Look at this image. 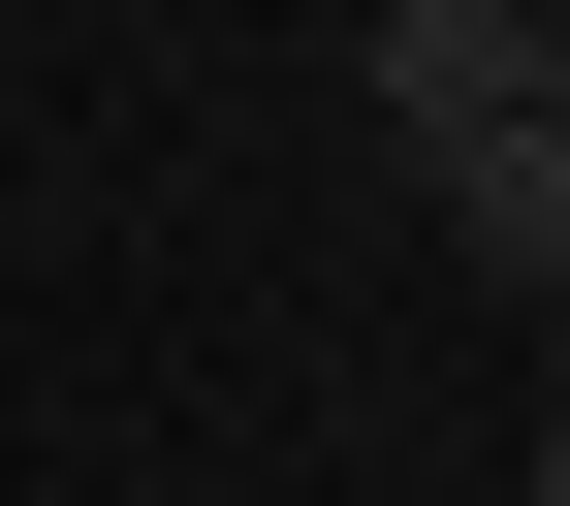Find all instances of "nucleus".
<instances>
[{"label": "nucleus", "mask_w": 570, "mask_h": 506, "mask_svg": "<svg viewBox=\"0 0 570 506\" xmlns=\"http://www.w3.org/2000/svg\"><path fill=\"white\" fill-rule=\"evenodd\" d=\"M348 96H381V159L444 190L475 127H539V96H570V32H539V0H381V32H348Z\"/></svg>", "instance_id": "obj_1"}, {"label": "nucleus", "mask_w": 570, "mask_h": 506, "mask_svg": "<svg viewBox=\"0 0 570 506\" xmlns=\"http://www.w3.org/2000/svg\"><path fill=\"white\" fill-rule=\"evenodd\" d=\"M444 254H475V285H570V96H539V127H475V159H444Z\"/></svg>", "instance_id": "obj_2"}, {"label": "nucleus", "mask_w": 570, "mask_h": 506, "mask_svg": "<svg viewBox=\"0 0 570 506\" xmlns=\"http://www.w3.org/2000/svg\"><path fill=\"white\" fill-rule=\"evenodd\" d=\"M539 506H570V380H539Z\"/></svg>", "instance_id": "obj_3"}]
</instances>
